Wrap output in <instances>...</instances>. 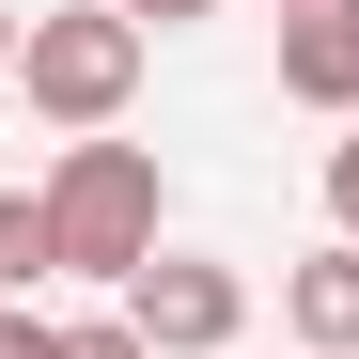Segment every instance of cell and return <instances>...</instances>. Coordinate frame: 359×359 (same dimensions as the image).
<instances>
[{"label": "cell", "mask_w": 359, "mask_h": 359, "mask_svg": "<svg viewBox=\"0 0 359 359\" xmlns=\"http://www.w3.org/2000/svg\"><path fill=\"white\" fill-rule=\"evenodd\" d=\"M281 328L313 344V359H359V234H328V250L281 266Z\"/></svg>", "instance_id": "obj_4"}, {"label": "cell", "mask_w": 359, "mask_h": 359, "mask_svg": "<svg viewBox=\"0 0 359 359\" xmlns=\"http://www.w3.org/2000/svg\"><path fill=\"white\" fill-rule=\"evenodd\" d=\"M266 16H313V0H266Z\"/></svg>", "instance_id": "obj_12"}, {"label": "cell", "mask_w": 359, "mask_h": 359, "mask_svg": "<svg viewBox=\"0 0 359 359\" xmlns=\"http://www.w3.org/2000/svg\"><path fill=\"white\" fill-rule=\"evenodd\" d=\"M109 16H141V32H188V16H219V0H109Z\"/></svg>", "instance_id": "obj_10"}, {"label": "cell", "mask_w": 359, "mask_h": 359, "mask_svg": "<svg viewBox=\"0 0 359 359\" xmlns=\"http://www.w3.org/2000/svg\"><path fill=\"white\" fill-rule=\"evenodd\" d=\"M47 281V188H0V297Z\"/></svg>", "instance_id": "obj_6"}, {"label": "cell", "mask_w": 359, "mask_h": 359, "mask_svg": "<svg viewBox=\"0 0 359 359\" xmlns=\"http://www.w3.org/2000/svg\"><path fill=\"white\" fill-rule=\"evenodd\" d=\"M79 359H156V344H141L126 313H94V328H79Z\"/></svg>", "instance_id": "obj_8"}, {"label": "cell", "mask_w": 359, "mask_h": 359, "mask_svg": "<svg viewBox=\"0 0 359 359\" xmlns=\"http://www.w3.org/2000/svg\"><path fill=\"white\" fill-rule=\"evenodd\" d=\"M16 94H32L63 141H109V126H126V94H141V16H109V0H63V16H32Z\"/></svg>", "instance_id": "obj_2"}, {"label": "cell", "mask_w": 359, "mask_h": 359, "mask_svg": "<svg viewBox=\"0 0 359 359\" xmlns=\"http://www.w3.org/2000/svg\"><path fill=\"white\" fill-rule=\"evenodd\" d=\"M156 156L141 141H63V172H47V266L79 281H141L156 266Z\"/></svg>", "instance_id": "obj_1"}, {"label": "cell", "mask_w": 359, "mask_h": 359, "mask_svg": "<svg viewBox=\"0 0 359 359\" xmlns=\"http://www.w3.org/2000/svg\"><path fill=\"white\" fill-rule=\"evenodd\" d=\"M0 359H79V328H47L32 297H0Z\"/></svg>", "instance_id": "obj_7"}, {"label": "cell", "mask_w": 359, "mask_h": 359, "mask_svg": "<svg viewBox=\"0 0 359 359\" xmlns=\"http://www.w3.org/2000/svg\"><path fill=\"white\" fill-rule=\"evenodd\" d=\"M16 47H32V32H16V0H0V79H16Z\"/></svg>", "instance_id": "obj_11"}, {"label": "cell", "mask_w": 359, "mask_h": 359, "mask_svg": "<svg viewBox=\"0 0 359 359\" xmlns=\"http://www.w3.org/2000/svg\"><path fill=\"white\" fill-rule=\"evenodd\" d=\"M281 94H297V109H359V0L281 16Z\"/></svg>", "instance_id": "obj_5"}, {"label": "cell", "mask_w": 359, "mask_h": 359, "mask_svg": "<svg viewBox=\"0 0 359 359\" xmlns=\"http://www.w3.org/2000/svg\"><path fill=\"white\" fill-rule=\"evenodd\" d=\"M126 328H141L156 359H234V328H250V281H234V266H203V250H156V266L126 281Z\"/></svg>", "instance_id": "obj_3"}, {"label": "cell", "mask_w": 359, "mask_h": 359, "mask_svg": "<svg viewBox=\"0 0 359 359\" xmlns=\"http://www.w3.org/2000/svg\"><path fill=\"white\" fill-rule=\"evenodd\" d=\"M328 219L359 234V141H328Z\"/></svg>", "instance_id": "obj_9"}]
</instances>
